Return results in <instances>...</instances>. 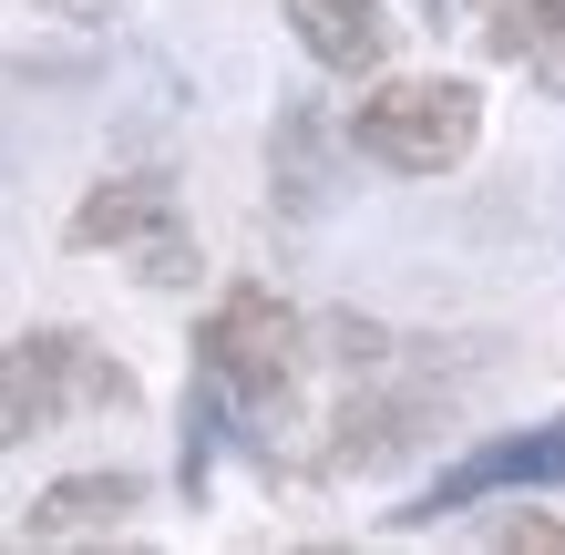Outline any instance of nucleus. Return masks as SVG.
Masks as SVG:
<instances>
[{"label": "nucleus", "mask_w": 565, "mask_h": 555, "mask_svg": "<svg viewBox=\"0 0 565 555\" xmlns=\"http://www.w3.org/2000/svg\"><path fill=\"white\" fill-rule=\"evenodd\" d=\"M195 381L237 412L247 442H268V421H288L298 381H309V319H298L278 288H226L195 330Z\"/></svg>", "instance_id": "1"}, {"label": "nucleus", "mask_w": 565, "mask_h": 555, "mask_svg": "<svg viewBox=\"0 0 565 555\" xmlns=\"http://www.w3.org/2000/svg\"><path fill=\"white\" fill-rule=\"evenodd\" d=\"M350 145L381 175H452L483 145V93L462 73H371V93L350 114Z\"/></svg>", "instance_id": "2"}, {"label": "nucleus", "mask_w": 565, "mask_h": 555, "mask_svg": "<svg viewBox=\"0 0 565 555\" xmlns=\"http://www.w3.org/2000/svg\"><path fill=\"white\" fill-rule=\"evenodd\" d=\"M83 412H135V371L83 330H31L0 350V452L31 433H62Z\"/></svg>", "instance_id": "3"}, {"label": "nucleus", "mask_w": 565, "mask_h": 555, "mask_svg": "<svg viewBox=\"0 0 565 555\" xmlns=\"http://www.w3.org/2000/svg\"><path fill=\"white\" fill-rule=\"evenodd\" d=\"M524 483H565V421H535V433H493L473 442L452 473H431L422 483V504H402L391 525H431V514H462V504H483V494H524Z\"/></svg>", "instance_id": "4"}, {"label": "nucleus", "mask_w": 565, "mask_h": 555, "mask_svg": "<svg viewBox=\"0 0 565 555\" xmlns=\"http://www.w3.org/2000/svg\"><path fill=\"white\" fill-rule=\"evenodd\" d=\"M164 226H185L175 216V175H154V166H135V175H104L73 206V226H62V237H73L83 257H145Z\"/></svg>", "instance_id": "5"}, {"label": "nucleus", "mask_w": 565, "mask_h": 555, "mask_svg": "<svg viewBox=\"0 0 565 555\" xmlns=\"http://www.w3.org/2000/svg\"><path fill=\"white\" fill-rule=\"evenodd\" d=\"M135 504H145V473H124V463H104V473H62L52 494H31L21 535H31V545H83V535H124V525H135Z\"/></svg>", "instance_id": "6"}, {"label": "nucleus", "mask_w": 565, "mask_h": 555, "mask_svg": "<svg viewBox=\"0 0 565 555\" xmlns=\"http://www.w3.org/2000/svg\"><path fill=\"white\" fill-rule=\"evenodd\" d=\"M278 11L298 31V52H309L319 73H340V83H371L391 62V11L381 0H278Z\"/></svg>", "instance_id": "7"}, {"label": "nucleus", "mask_w": 565, "mask_h": 555, "mask_svg": "<svg viewBox=\"0 0 565 555\" xmlns=\"http://www.w3.org/2000/svg\"><path fill=\"white\" fill-rule=\"evenodd\" d=\"M473 21L535 93H565V0H473Z\"/></svg>", "instance_id": "8"}, {"label": "nucleus", "mask_w": 565, "mask_h": 555, "mask_svg": "<svg viewBox=\"0 0 565 555\" xmlns=\"http://www.w3.org/2000/svg\"><path fill=\"white\" fill-rule=\"evenodd\" d=\"M504 555H565V514H514V525H493Z\"/></svg>", "instance_id": "9"}, {"label": "nucleus", "mask_w": 565, "mask_h": 555, "mask_svg": "<svg viewBox=\"0 0 565 555\" xmlns=\"http://www.w3.org/2000/svg\"><path fill=\"white\" fill-rule=\"evenodd\" d=\"M422 21H443V0H422Z\"/></svg>", "instance_id": "10"}]
</instances>
